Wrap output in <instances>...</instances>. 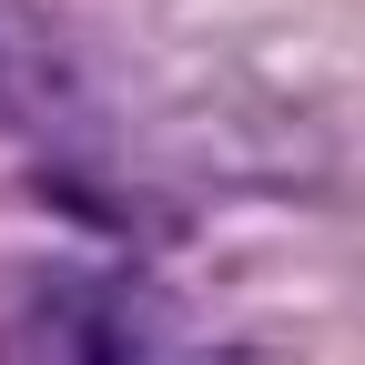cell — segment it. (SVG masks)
<instances>
[{"instance_id":"6da1fadb","label":"cell","mask_w":365,"mask_h":365,"mask_svg":"<svg viewBox=\"0 0 365 365\" xmlns=\"http://www.w3.org/2000/svg\"><path fill=\"white\" fill-rule=\"evenodd\" d=\"M163 325L173 314L143 284H122V274H51V284L21 304L11 345L21 355H102V365H122V355H163L173 345Z\"/></svg>"}]
</instances>
